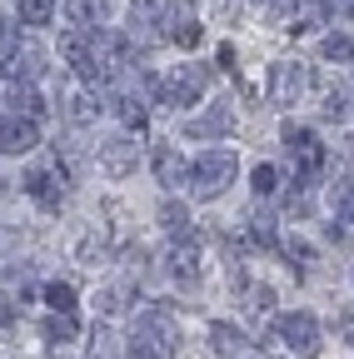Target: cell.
Listing matches in <instances>:
<instances>
[{"label":"cell","mask_w":354,"mask_h":359,"mask_svg":"<svg viewBox=\"0 0 354 359\" xmlns=\"http://www.w3.org/2000/svg\"><path fill=\"white\" fill-rule=\"evenodd\" d=\"M11 320H15V309H11V304H0V330H6Z\"/></svg>","instance_id":"cell-34"},{"label":"cell","mask_w":354,"mask_h":359,"mask_svg":"<svg viewBox=\"0 0 354 359\" xmlns=\"http://www.w3.org/2000/svg\"><path fill=\"white\" fill-rule=\"evenodd\" d=\"M250 185H254V195H275V190H280V170H275V165H254V180H250Z\"/></svg>","instance_id":"cell-29"},{"label":"cell","mask_w":354,"mask_h":359,"mask_svg":"<svg viewBox=\"0 0 354 359\" xmlns=\"http://www.w3.org/2000/svg\"><path fill=\"white\" fill-rule=\"evenodd\" d=\"M11 115H25V120H40L46 115V95L30 85V80H20L15 90H11Z\"/></svg>","instance_id":"cell-13"},{"label":"cell","mask_w":354,"mask_h":359,"mask_svg":"<svg viewBox=\"0 0 354 359\" xmlns=\"http://www.w3.org/2000/svg\"><path fill=\"white\" fill-rule=\"evenodd\" d=\"M115 110H120V120H125L130 130H145V125H150V110H145V105H140L135 95H125V100H120Z\"/></svg>","instance_id":"cell-24"},{"label":"cell","mask_w":354,"mask_h":359,"mask_svg":"<svg viewBox=\"0 0 354 359\" xmlns=\"http://www.w3.org/2000/svg\"><path fill=\"white\" fill-rule=\"evenodd\" d=\"M240 349H245L240 325H230V320H215V325H210V354H215V359H230V354H240Z\"/></svg>","instance_id":"cell-12"},{"label":"cell","mask_w":354,"mask_h":359,"mask_svg":"<svg viewBox=\"0 0 354 359\" xmlns=\"http://www.w3.org/2000/svg\"><path fill=\"white\" fill-rule=\"evenodd\" d=\"M46 304H50V314H70V309H75V285L50 280V285H46Z\"/></svg>","instance_id":"cell-20"},{"label":"cell","mask_w":354,"mask_h":359,"mask_svg":"<svg viewBox=\"0 0 354 359\" xmlns=\"http://www.w3.org/2000/svg\"><path fill=\"white\" fill-rule=\"evenodd\" d=\"M250 240H254V245H275V219L264 215V210L250 215Z\"/></svg>","instance_id":"cell-28"},{"label":"cell","mask_w":354,"mask_h":359,"mask_svg":"<svg viewBox=\"0 0 354 359\" xmlns=\"http://www.w3.org/2000/svg\"><path fill=\"white\" fill-rule=\"evenodd\" d=\"M145 85H150V95H160L170 110H190V105L205 95V85H210V65L195 60V65H180L170 80H155V75H150Z\"/></svg>","instance_id":"cell-2"},{"label":"cell","mask_w":354,"mask_h":359,"mask_svg":"<svg viewBox=\"0 0 354 359\" xmlns=\"http://www.w3.org/2000/svg\"><path fill=\"white\" fill-rule=\"evenodd\" d=\"M95 115H100V100L95 95H75L70 100V120L75 125H95Z\"/></svg>","instance_id":"cell-27"},{"label":"cell","mask_w":354,"mask_h":359,"mask_svg":"<svg viewBox=\"0 0 354 359\" xmlns=\"http://www.w3.org/2000/svg\"><path fill=\"white\" fill-rule=\"evenodd\" d=\"M275 334L285 339L290 359H320V349H325V334H320V325H315V314H304V309L280 314V320H275Z\"/></svg>","instance_id":"cell-4"},{"label":"cell","mask_w":354,"mask_h":359,"mask_svg":"<svg viewBox=\"0 0 354 359\" xmlns=\"http://www.w3.org/2000/svg\"><path fill=\"white\" fill-rule=\"evenodd\" d=\"M320 110H325L329 120H339V115L349 110V105H344V90H339V85H325V80H320Z\"/></svg>","instance_id":"cell-25"},{"label":"cell","mask_w":354,"mask_h":359,"mask_svg":"<svg viewBox=\"0 0 354 359\" xmlns=\"http://www.w3.org/2000/svg\"><path fill=\"white\" fill-rule=\"evenodd\" d=\"M75 334H80L75 314H50V325H46V339H50V344H65V339H75Z\"/></svg>","instance_id":"cell-23"},{"label":"cell","mask_w":354,"mask_h":359,"mask_svg":"<svg viewBox=\"0 0 354 359\" xmlns=\"http://www.w3.org/2000/svg\"><path fill=\"white\" fill-rule=\"evenodd\" d=\"M130 359H165L160 349H150V344H135V349H130Z\"/></svg>","instance_id":"cell-33"},{"label":"cell","mask_w":354,"mask_h":359,"mask_svg":"<svg viewBox=\"0 0 354 359\" xmlns=\"http://www.w3.org/2000/svg\"><path fill=\"white\" fill-rule=\"evenodd\" d=\"M160 35H170L180 50H195V45L205 40V30H200V20H195V6H190V0H165V6H160Z\"/></svg>","instance_id":"cell-5"},{"label":"cell","mask_w":354,"mask_h":359,"mask_svg":"<svg viewBox=\"0 0 354 359\" xmlns=\"http://www.w3.org/2000/svg\"><path fill=\"white\" fill-rule=\"evenodd\" d=\"M165 269H170V280H180V285H200V245L185 235V240H175L170 255H165Z\"/></svg>","instance_id":"cell-9"},{"label":"cell","mask_w":354,"mask_h":359,"mask_svg":"<svg viewBox=\"0 0 354 359\" xmlns=\"http://www.w3.org/2000/svg\"><path fill=\"white\" fill-rule=\"evenodd\" d=\"M225 130H230V110H225V105H215V110H205L185 135H190V140H205V135H225Z\"/></svg>","instance_id":"cell-15"},{"label":"cell","mask_w":354,"mask_h":359,"mask_svg":"<svg viewBox=\"0 0 354 359\" xmlns=\"http://www.w3.org/2000/svg\"><path fill=\"white\" fill-rule=\"evenodd\" d=\"M290 215H309V195L304 190H290Z\"/></svg>","instance_id":"cell-31"},{"label":"cell","mask_w":354,"mask_h":359,"mask_svg":"<svg viewBox=\"0 0 354 359\" xmlns=\"http://www.w3.org/2000/svg\"><path fill=\"white\" fill-rule=\"evenodd\" d=\"M160 224H165V235L185 240V235H190V210L175 205V200H165V205H160Z\"/></svg>","instance_id":"cell-18"},{"label":"cell","mask_w":354,"mask_h":359,"mask_svg":"<svg viewBox=\"0 0 354 359\" xmlns=\"http://www.w3.org/2000/svg\"><path fill=\"white\" fill-rule=\"evenodd\" d=\"M65 15H70L75 25H85V30H100V20H105V0H65Z\"/></svg>","instance_id":"cell-14"},{"label":"cell","mask_w":354,"mask_h":359,"mask_svg":"<svg viewBox=\"0 0 354 359\" xmlns=\"http://www.w3.org/2000/svg\"><path fill=\"white\" fill-rule=\"evenodd\" d=\"M320 50H325V60H354V40L349 35H325V45H320Z\"/></svg>","instance_id":"cell-26"},{"label":"cell","mask_w":354,"mask_h":359,"mask_svg":"<svg viewBox=\"0 0 354 359\" xmlns=\"http://www.w3.org/2000/svg\"><path fill=\"white\" fill-rule=\"evenodd\" d=\"M15 15L25 25H50L55 20V0H15Z\"/></svg>","instance_id":"cell-19"},{"label":"cell","mask_w":354,"mask_h":359,"mask_svg":"<svg viewBox=\"0 0 354 359\" xmlns=\"http://www.w3.org/2000/svg\"><path fill=\"white\" fill-rule=\"evenodd\" d=\"M325 15H329V0H294V30H315V25H325Z\"/></svg>","instance_id":"cell-16"},{"label":"cell","mask_w":354,"mask_h":359,"mask_svg":"<svg viewBox=\"0 0 354 359\" xmlns=\"http://www.w3.org/2000/svg\"><path fill=\"white\" fill-rule=\"evenodd\" d=\"M235 170H240V160L230 155V150H205V155H195V165H190V195L195 200H215V195H225L230 190V180H235Z\"/></svg>","instance_id":"cell-1"},{"label":"cell","mask_w":354,"mask_h":359,"mask_svg":"<svg viewBox=\"0 0 354 359\" xmlns=\"http://www.w3.org/2000/svg\"><path fill=\"white\" fill-rule=\"evenodd\" d=\"M95 304H100L105 314H115V309H120V294H115V290H100V294H95Z\"/></svg>","instance_id":"cell-32"},{"label":"cell","mask_w":354,"mask_h":359,"mask_svg":"<svg viewBox=\"0 0 354 359\" xmlns=\"http://www.w3.org/2000/svg\"><path fill=\"white\" fill-rule=\"evenodd\" d=\"M150 165H155V180H160V185H180V180L190 175V165L175 155V145H155Z\"/></svg>","instance_id":"cell-11"},{"label":"cell","mask_w":354,"mask_h":359,"mask_svg":"<svg viewBox=\"0 0 354 359\" xmlns=\"http://www.w3.org/2000/svg\"><path fill=\"white\" fill-rule=\"evenodd\" d=\"M309 85H315V75H309L304 60H275V70H270V100H275V105L304 100Z\"/></svg>","instance_id":"cell-6"},{"label":"cell","mask_w":354,"mask_h":359,"mask_svg":"<svg viewBox=\"0 0 354 359\" xmlns=\"http://www.w3.org/2000/svg\"><path fill=\"white\" fill-rule=\"evenodd\" d=\"M245 304H250V309H259V314H270V309H275V290H270V285H254Z\"/></svg>","instance_id":"cell-30"},{"label":"cell","mask_w":354,"mask_h":359,"mask_svg":"<svg viewBox=\"0 0 354 359\" xmlns=\"http://www.w3.org/2000/svg\"><path fill=\"white\" fill-rule=\"evenodd\" d=\"M85 344H90V359H120V334L110 325H95Z\"/></svg>","instance_id":"cell-17"},{"label":"cell","mask_w":354,"mask_h":359,"mask_svg":"<svg viewBox=\"0 0 354 359\" xmlns=\"http://www.w3.org/2000/svg\"><path fill=\"white\" fill-rule=\"evenodd\" d=\"M0 290L15 294V299H30V294H35V285H30L25 269H0Z\"/></svg>","instance_id":"cell-22"},{"label":"cell","mask_w":354,"mask_h":359,"mask_svg":"<svg viewBox=\"0 0 354 359\" xmlns=\"http://www.w3.org/2000/svg\"><path fill=\"white\" fill-rule=\"evenodd\" d=\"M35 140H40L35 120H25V115H0V155H30Z\"/></svg>","instance_id":"cell-8"},{"label":"cell","mask_w":354,"mask_h":359,"mask_svg":"<svg viewBox=\"0 0 354 359\" xmlns=\"http://www.w3.org/2000/svg\"><path fill=\"white\" fill-rule=\"evenodd\" d=\"M135 344H150V349H160L170 359L175 349H180V325H175L165 309H145L135 320Z\"/></svg>","instance_id":"cell-7"},{"label":"cell","mask_w":354,"mask_h":359,"mask_svg":"<svg viewBox=\"0 0 354 359\" xmlns=\"http://www.w3.org/2000/svg\"><path fill=\"white\" fill-rule=\"evenodd\" d=\"M65 190H70V170H65L55 155H46L40 165L25 170V195L46 210V215H55V210L65 205Z\"/></svg>","instance_id":"cell-3"},{"label":"cell","mask_w":354,"mask_h":359,"mask_svg":"<svg viewBox=\"0 0 354 359\" xmlns=\"http://www.w3.org/2000/svg\"><path fill=\"white\" fill-rule=\"evenodd\" d=\"M100 165H105V175H115V180L135 175V165H140V145H135V140H110V145L100 150Z\"/></svg>","instance_id":"cell-10"},{"label":"cell","mask_w":354,"mask_h":359,"mask_svg":"<svg viewBox=\"0 0 354 359\" xmlns=\"http://www.w3.org/2000/svg\"><path fill=\"white\" fill-rule=\"evenodd\" d=\"M285 259H290L294 275H309V269H315V250H309L304 240H285Z\"/></svg>","instance_id":"cell-21"}]
</instances>
